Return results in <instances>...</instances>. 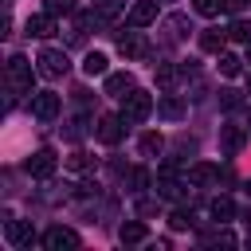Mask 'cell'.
Segmentation results:
<instances>
[{"label": "cell", "mask_w": 251, "mask_h": 251, "mask_svg": "<svg viewBox=\"0 0 251 251\" xmlns=\"http://www.w3.org/2000/svg\"><path fill=\"white\" fill-rule=\"evenodd\" d=\"M239 106H243V94L239 90H231V86L220 90V110H239Z\"/></svg>", "instance_id": "f546056e"}, {"label": "cell", "mask_w": 251, "mask_h": 251, "mask_svg": "<svg viewBox=\"0 0 251 251\" xmlns=\"http://www.w3.org/2000/svg\"><path fill=\"white\" fill-rule=\"evenodd\" d=\"M24 31H27V35H35V39H47V35L55 31V16H51V12H39V16H27V24H24Z\"/></svg>", "instance_id": "4fadbf2b"}, {"label": "cell", "mask_w": 251, "mask_h": 251, "mask_svg": "<svg viewBox=\"0 0 251 251\" xmlns=\"http://www.w3.org/2000/svg\"><path fill=\"white\" fill-rule=\"evenodd\" d=\"M176 75H180V67H173V63H161V67H157V82H161V86H173Z\"/></svg>", "instance_id": "1f68e13d"}, {"label": "cell", "mask_w": 251, "mask_h": 251, "mask_svg": "<svg viewBox=\"0 0 251 251\" xmlns=\"http://www.w3.org/2000/svg\"><path fill=\"white\" fill-rule=\"evenodd\" d=\"M82 75H106V55L102 51H86V59H82Z\"/></svg>", "instance_id": "44dd1931"}, {"label": "cell", "mask_w": 251, "mask_h": 251, "mask_svg": "<svg viewBox=\"0 0 251 251\" xmlns=\"http://www.w3.org/2000/svg\"><path fill=\"white\" fill-rule=\"evenodd\" d=\"M224 35H227V31L208 27V31H200V47H204V51H220V47H224Z\"/></svg>", "instance_id": "cb8c5ba5"}, {"label": "cell", "mask_w": 251, "mask_h": 251, "mask_svg": "<svg viewBox=\"0 0 251 251\" xmlns=\"http://www.w3.org/2000/svg\"><path fill=\"white\" fill-rule=\"evenodd\" d=\"M169 224H173L176 231H188V227H196V212H192V208H176V212L169 216Z\"/></svg>", "instance_id": "7402d4cb"}, {"label": "cell", "mask_w": 251, "mask_h": 251, "mask_svg": "<svg viewBox=\"0 0 251 251\" xmlns=\"http://www.w3.org/2000/svg\"><path fill=\"white\" fill-rule=\"evenodd\" d=\"M200 239H204V243H224V247H231V243H235V235H231V231H204Z\"/></svg>", "instance_id": "d6a6232c"}, {"label": "cell", "mask_w": 251, "mask_h": 251, "mask_svg": "<svg viewBox=\"0 0 251 251\" xmlns=\"http://www.w3.org/2000/svg\"><path fill=\"white\" fill-rule=\"evenodd\" d=\"M43 12H51V16H75L78 12V0H47Z\"/></svg>", "instance_id": "603a6c76"}, {"label": "cell", "mask_w": 251, "mask_h": 251, "mask_svg": "<svg viewBox=\"0 0 251 251\" xmlns=\"http://www.w3.org/2000/svg\"><path fill=\"white\" fill-rule=\"evenodd\" d=\"M161 149H165V137H161V133H153V129L141 133V141H137V153H141V157H157Z\"/></svg>", "instance_id": "ac0fdd59"}, {"label": "cell", "mask_w": 251, "mask_h": 251, "mask_svg": "<svg viewBox=\"0 0 251 251\" xmlns=\"http://www.w3.org/2000/svg\"><path fill=\"white\" fill-rule=\"evenodd\" d=\"M82 239H78V231L75 227H63V224H55V227H47L43 231V247L47 251H63V247H78Z\"/></svg>", "instance_id": "52a82bcc"}, {"label": "cell", "mask_w": 251, "mask_h": 251, "mask_svg": "<svg viewBox=\"0 0 251 251\" xmlns=\"http://www.w3.org/2000/svg\"><path fill=\"white\" fill-rule=\"evenodd\" d=\"M35 71H39V67H31V59L12 55V59H8V86H12V94H27V90H31Z\"/></svg>", "instance_id": "7a4b0ae2"}, {"label": "cell", "mask_w": 251, "mask_h": 251, "mask_svg": "<svg viewBox=\"0 0 251 251\" xmlns=\"http://www.w3.org/2000/svg\"><path fill=\"white\" fill-rule=\"evenodd\" d=\"M59 106H63V98H59L55 90H39V94H31V114H35L39 122L59 118Z\"/></svg>", "instance_id": "8992f818"}, {"label": "cell", "mask_w": 251, "mask_h": 251, "mask_svg": "<svg viewBox=\"0 0 251 251\" xmlns=\"http://www.w3.org/2000/svg\"><path fill=\"white\" fill-rule=\"evenodd\" d=\"M35 63H39V75H47V78H63V75L71 71L67 51H59V47H43V51L35 55Z\"/></svg>", "instance_id": "3957f363"}, {"label": "cell", "mask_w": 251, "mask_h": 251, "mask_svg": "<svg viewBox=\"0 0 251 251\" xmlns=\"http://www.w3.org/2000/svg\"><path fill=\"white\" fill-rule=\"evenodd\" d=\"M122 133H126V118H122V114H102L98 126H94V137H98L102 145H118Z\"/></svg>", "instance_id": "5b68a950"}, {"label": "cell", "mask_w": 251, "mask_h": 251, "mask_svg": "<svg viewBox=\"0 0 251 251\" xmlns=\"http://www.w3.org/2000/svg\"><path fill=\"white\" fill-rule=\"evenodd\" d=\"M165 31H169V39L176 43V39H184V35L192 31V24H188V16H169V20H165Z\"/></svg>", "instance_id": "d6986e66"}, {"label": "cell", "mask_w": 251, "mask_h": 251, "mask_svg": "<svg viewBox=\"0 0 251 251\" xmlns=\"http://www.w3.org/2000/svg\"><path fill=\"white\" fill-rule=\"evenodd\" d=\"M67 169H75V173H90V169H94V161H90L86 153H78V149H75V153L67 157Z\"/></svg>", "instance_id": "4dcf8cb0"}, {"label": "cell", "mask_w": 251, "mask_h": 251, "mask_svg": "<svg viewBox=\"0 0 251 251\" xmlns=\"http://www.w3.org/2000/svg\"><path fill=\"white\" fill-rule=\"evenodd\" d=\"M220 71H224L227 78H235V75L243 71V59H235V55H227V51H220Z\"/></svg>", "instance_id": "484cf974"}, {"label": "cell", "mask_w": 251, "mask_h": 251, "mask_svg": "<svg viewBox=\"0 0 251 251\" xmlns=\"http://www.w3.org/2000/svg\"><path fill=\"white\" fill-rule=\"evenodd\" d=\"M153 20H157V0H141V4L129 8V27H145Z\"/></svg>", "instance_id": "5bb4252c"}, {"label": "cell", "mask_w": 251, "mask_h": 251, "mask_svg": "<svg viewBox=\"0 0 251 251\" xmlns=\"http://www.w3.org/2000/svg\"><path fill=\"white\" fill-rule=\"evenodd\" d=\"M122 8H126V0H94V12H98L102 20H114Z\"/></svg>", "instance_id": "d4e9b609"}, {"label": "cell", "mask_w": 251, "mask_h": 251, "mask_svg": "<svg viewBox=\"0 0 251 251\" xmlns=\"http://www.w3.org/2000/svg\"><path fill=\"white\" fill-rule=\"evenodd\" d=\"M243 145H247V129L243 126H220V149L227 157H235Z\"/></svg>", "instance_id": "30bf717a"}, {"label": "cell", "mask_w": 251, "mask_h": 251, "mask_svg": "<svg viewBox=\"0 0 251 251\" xmlns=\"http://www.w3.org/2000/svg\"><path fill=\"white\" fill-rule=\"evenodd\" d=\"M82 133H86V122H82V118H75V122L67 126V141H78Z\"/></svg>", "instance_id": "836d02e7"}, {"label": "cell", "mask_w": 251, "mask_h": 251, "mask_svg": "<svg viewBox=\"0 0 251 251\" xmlns=\"http://www.w3.org/2000/svg\"><path fill=\"white\" fill-rule=\"evenodd\" d=\"M208 212H212V216H216L220 224H227V220L235 216V204H231V196H216V200L208 204Z\"/></svg>", "instance_id": "ffe728a7"}, {"label": "cell", "mask_w": 251, "mask_h": 251, "mask_svg": "<svg viewBox=\"0 0 251 251\" xmlns=\"http://www.w3.org/2000/svg\"><path fill=\"white\" fill-rule=\"evenodd\" d=\"M118 51H122L126 59H145V55H149V43H145L141 31H126V35H118Z\"/></svg>", "instance_id": "ba28073f"}, {"label": "cell", "mask_w": 251, "mask_h": 251, "mask_svg": "<svg viewBox=\"0 0 251 251\" xmlns=\"http://www.w3.org/2000/svg\"><path fill=\"white\" fill-rule=\"evenodd\" d=\"M157 114H161L165 122H180V118L188 114V102H184L180 94H161V98H157Z\"/></svg>", "instance_id": "9c48e42d"}, {"label": "cell", "mask_w": 251, "mask_h": 251, "mask_svg": "<svg viewBox=\"0 0 251 251\" xmlns=\"http://www.w3.org/2000/svg\"><path fill=\"white\" fill-rule=\"evenodd\" d=\"M243 188H247V196H251V180H247V184H243Z\"/></svg>", "instance_id": "8d00e7d4"}, {"label": "cell", "mask_w": 251, "mask_h": 251, "mask_svg": "<svg viewBox=\"0 0 251 251\" xmlns=\"http://www.w3.org/2000/svg\"><path fill=\"white\" fill-rule=\"evenodd\" d=\"M24 169L35 176V180H47V176H55V169H59V157H55V149H35L27 161H24Z\"/></svg>", "instance_id": "277c9868"}, {"label": "cell", "mask_w": 251, "mask_h": 251, "mask_svg": "<svg viewBox=\"0 0 251 251\" xmlns=\"http://www.w3.org/2000/svg\"><path fill=\"white\" fill-rule=\"evenodd\" d=\"M220 8H224V0H192V12L196 16H208V20L220 16Z\"/></svg>", "instance_id": "f1b7e54d"}, {"label": "cell", "mask_w": 251, "mask_h": 251, "mask_svg": "<svg viewBox=\"0 0 251 251\" xmlns=\"http://www.w3.org/2000/svg\"><path fill=\"white\" fill-rule=\"evenodd\" d=\"M153 188H157V196H161V200H176V196H180V188H184V184H180V180H176V176H173V173H161V180H157V184H153Z\"/></svg>", "instance_id": "e0dca14e"}, {"label": "cell", "mask_w": 251, "mask_h": 251, "mask_svg": "<svg viewBox=\"0 0 251 251\" xmlns=\"http://www.w3.org/2000/svg\"><path fill=\"white\" fill-rule=\"evenodd\" d=\"M227 39H235V43H251V24H247V20H235V24L227 27Z\"/></svg>", "instance_id": "83f0119b"}, {"label": "cell", "mask_w": 251, "mask_h": 251, "mask_svg": "<svg viewBox=\"0 0 251 251\" xmlns=\"http://www.w3.org/2000/svg\"><path fill=\"white\" fill-rule=\"evenodd\" d=\"M251 0H224V12H231V16H239L243 8H247Z\"/></svg>", "instance_id": "e575fe53"}, {"label": "cell", "mask_w": 251, "mask_h": 251, "mask_svg": "<svg viewBox=\"0 0 251 251\" xmlns=\"http://www.w3.org/2000/svg\"><path fill=\"white\" fill-rule=\"evenodd\" d=\"M184 180H188V184H196V188H204V184H216V180H220V165L196 161L192 169H184Z\"/></svg>", "instance_id": "8fae6325"}, {"label": "cell", "mask_w": 251, "mask_h": 251, "mask_svg": "<svg viewBox=\"0 0 251 251\" xmlns=\"http://www.w3.org/2000/svg\"><path fill=\"white\" fill-rule=\"evenodd\" d=\"M133 90V78L126 75V71H118V75H106V94H114V98H126Z\"/></svg>", "instance_id": "2e32d148"}, {"label": "cell", "mask_w": 251, "mask_h": 251, "mask_svg": "<svg viewBox=\"0 0 251 251\" xmlns=\"http://www.w3.org/2000/svg\"><path fill=\"white\" fill-rule=\"evenodd\" d=\"M4 235H8V243H12V247H31V243H35V231H31V224H27V220H12V216H8Z\"/></svg>", "instance_id": "7c38bea8"}, {"label": "cell", "mask_w": 251, "mask_h": 251, "mask_svg": "<svg viewBox=\"0 0 251 251\" xmlns=\"http://www.w3.org/2000/svg\"><path fill=\"white\" fill-rule=\"evenodd\" d=\"M247 94H251V75H247Z\"/></svg>", "instance_id": "f35d334b"}, {"label": "cell", "mask_w": 251, "mask_h": 251, "mask_svg": "<svg viewBox=\"0 0 251 251\" xmlns=\"http://www.w3.org/2000/svg\"><path fill=\"white\" fill-rule=\"evenodd\" d=\"M153 110H157V102H153L149 90H137V86H133V90L122 98V118H126V122H145Z\"/></svg>", "instance_id": "6da1fadb"}, {"label": "cell", "mask_w": 251, "mask_h": 251, "mask_svg": "<svg viewBox=\"0 0 251 251\" xmlns=\"http://www.w3.org/2000/svg\"><path fill=\"white\" fill-rule=\"evenodd\" d=\"M247 63H251V43H247Z\"/></svg>", "instance_id": "74e56055"}, {"label": "cell", "mask_w": 251, "mask_h": 251, "mask_svg": "<svg viewBox=\"0 0 251 251\" xmlns=\"http://www.w3.org/2000/svg\"><path fill=\"white\" fill-rule=\"evenodd\" d=\"M118 239H122V243H145V239H149V227H145L141 220H126V224L118 227Z\"/></svg>", "instance_id": "9a60e30c"}, {"label": "cell", "mask_w": 251, "mask_h": 251, "mask_svg": "<svg viewBox=\"0 0 251 251\" xmlns=\"http://www.w3.org/2000/svg\"><path fill=\"white\" fill-rule=\"evenodd\" d=\"M149 184H153L149 169H133V173H129V192H145Z\"/></svg>", "instance_id": "4316f807"}, {"label": "cell", "mask_w": 251, "mask_h": 251, "mask_svg": "<svg viewBox=\"0 0 251 251\" xmlns=\"http://www.w3.org/2000/svg\"><path fill=\"white\" fill-rule=\"evenodd\" d=\"M75 102H78V106H90V90L78 86V90H75Z\"/></svg>", "instance_id": "d590c367"}]
</instances>
